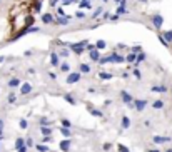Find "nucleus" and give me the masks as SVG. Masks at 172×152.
I'll use <instances>...</instances> for the list:
<instances>
[{
    "label": "nucleus",
    "instance_id": "1",
    "mask_svg": "<svg viewBox=\"0 0 172 152\" xmlns=\"http://www.w3.org/2000/svg\"><path fill=\"white\" fill-rule=\"evenodd\" d=\"M120 99H122V102L125 105H129V109H134V105H132V102H134V97H132L130 94H129L127 90H122L120 92Z\"/></svg>",
    "mask_w": 172,
    "mask_h": 152
},
{
    "label": "nucleus",
    "instance_id": "2",
    "mask_svg": "<svg viewBox=\"0 0 172 152\" xmlns=\"http://www.w3.org/2000/svg\"><path fill=\"white\" fill-rule=\"evenodd\" d=\"M132 105H134V109L137 112H142V110H145V107H147V100H145V99H134Z\"/></svg>",
    "mask_w": 172,
    "mask_h": 152
},
{
    "label": "nucleus",
    "instance_id": "3",
    "mask_svg": "<svg viewBox=\"0 0 172 152\" xmlns=\"http://www.w3.org/2000/svg\"><path fill=\"white\" fill-rule=\"evenodd\" d=\"M80 79H82L80 72H69V75H67V84H77V82H80Z\"/></svg>",
    "mask_w": 172,
    "mask_h": 152
},
{
    "label": "nucleus",
    "instance_id": "4",
    "mask_svg": "<svg viewBox=\"0 0 172 152\" xmlns=\"http://www.w3.org/2000/svg\"><path fill=\"white\" fill-rule=\"evenodd\" d=\"M32 90H34L32 84H28V82H22V84H20V95H28Z\"/></svg>",
    "mask_w": 172,
    "mask_h": 152
},
{
    "label": "nucleus",
    "instance_id": "5",
    "mask_svg": "<svg viewBox=\"0 0 172 152\" xmlns=\"http://www.w3.org/2000/svg\"><path fill=\"white\" fill-rule=\"evenodd\" d=\"M154 144H166V142H172V137L170 136H154L152 137Z\"/></svg>",
    "mask_w": 172,
    "mask_h": 152
},
{
    "label": "nucleus",
    "instance_id": "6",
    "mask_svg": "<svg viewBox=\"0 0 172 152\" xmlns=\"http://www.w3.org/2000/svg\"><path fill=\"white\" fill-rule=\"evenodd\" d=\"M152 24H154V27H156V29H160V27H162V24H164L162 15H159V13L152 15Z\"/></svg>",
    "mask_w": 172,
    "mask_h": 152
},
{
    "label": "nucleus",
    "instance_id": "7",
    "mask_svg": "<svg viewBox=\"0 0 172 152\" xmlns=\"http://www.w3.org/2000/svg\"><path fill=\"white\" fill-rule=\"evenodd\" d=\"M20 84H22V80H20L19 77H12V79L7 82V85H9L10 89H15V87H20Z\"/></svg>",
    "mask_w": 172,
    "mask_h": 152
},
{
    "label": "nucleus",
    "instance_id": "8",
    "mask_svg": "<svg viewBox=\"0 0 172 152\" xmlns=\"http://www.w3.org/2000/svg\"><path fill=\"white\" fill-rule=\"evenodd\" d=\"M110 62L122 63V62H125V57H122V55H120V54H117V52H114V54H110Z\"/></svg>",
    "mask_w": 172,
    "mask_h": 152
},
{
    "label": "nucleus",
    "instance_id": "9",
    "mask_svg": "<svg viewBox=\"0 0 172 152\" xmlns=\"http://www.w3.org/2000/svg\"><path fill=\"white\" fill-rule=\"evenodd\" d=\"M70 146H72V140H70V139L62 140V142H60V150H62V152H69L70 150Z\"/></svg>",
    "mask_w": 172,
    "mask_h": 152
},
{
    "label": "nucleus",
    "instance_id": "10",
    "mask_svg": "<svg viewBox=\"0 0 172 152\" xmlns=\"http://www.w3.org/2000/svg\"><path fill=\"white\" fill-rule=\"evenodd\" d=\"M53 22L60 24V25H67V24L70 22V17L69 15H67V17H57V19H53Z\"/></svg>",
    "mask_w": 172,
    "mask_h": 152
},
{
    "label": "nucleus",
    "instance_id": "11",
    "mask_svg": "<svg viewBox=\"0 0 172 152\" xmlns=\"http://www.w3.org/2000/svg\"><path fill=\"white\" fill-rule=\"evenodd\" d=\"M62 99H64L65 102H69L70 105H77V100H75V99L72 97V94H64V95H62Z\"/></svg>",
    "mask_w": 172,
    "mask_h": 152
},
{
    "label": "nucleus",
    "instance_id": "12",
    "mask_svg": "<svg viewBox=\"0 0 172 152\" xmlns=\"http://www.w3.org/2000/svg\"><path fill=\"white\" fill-rule=\"evenodd\" d=\"M59 55H57V52H52L50 54V63H52L53 67H59Z\"/></svg>",
    "mask_w": 172,
    "mask_h": 152
},
{
    "label": "nucleus",
    "instance_id": "13",
    "mask_svg": "<svg viewBox=\"0 0 172 152\" xmlns=\"http://www.w3.org/2000/svg\"><path fill=\"white\" fill-rule=\"evenodd\" d=\"M53 19H55V17H53L52 13H49V12L42 15V22H44V24H52V22H53Z\"/></svg>",
    "mask_w": 172,
    "mask_h": 152
},
{
    "label": "nucleus",
    "instance_id": "14",
    "mask_svg": "<svg viewBox=\"0 0 172 152\" xmlns=\"http://www.w3.org/2000/svg\"><path fill=\"white\" fill-rule=\"evenodd\" d=\"M89 55H90V60H94V62H99V59H100V54H99V50H97V49H94V50H90V52H89Z\"/></svg>",
    "mask_w": 172,
    "mask_h": 152
},
{
    "label": "nucleus",
    "instance_id": "15",
    "mask_svg": "<svg viewBox=\"0 0 172 152\" xmlns=\"http://www.w3.org/2000/svg\"><path fill=\"white\" fill-rule=\"evenodd\" d=\"M22 147H25V139L24 137H17L15 139V150L22 149Z\"/></svg>",
    "mask_w": 172,
    "mask_h": 152
},
{
    "label": "nucleus",
    "instance_id": "16",
    "mask_svg": "<svg viewBox=\"0 0 172 152\" xmlns=\"http://www.w3.org/2000/svg\"><path fill=\"white\" fill-rule=\"evenodd\" d=\"M57 55H59V57H62V59H67L70 55V50H69V49H65V47H62L59 52H57Z\"/></svg>",
    "mask_w": 172,
    "mask_h": 152
},
{
    "label": "nucleus",
    "instance_id": "17",
    "mask_svg": "<svg viewBox=\"0 0 172 152\" xmlns=\"http://www.w3.org/2000/svg\"><path fill=\"white\" fill-rule=\"evenodd\" d=\"M135 57H137V54H134V52H129L127 55H125V62L130 65V63H134L135 62Z\"/></svg>",
    "mask_w": 172,
    "mask_h": 152
},
{
    "label": "nucleus",
    "instance_id": "18",
    "mask_svg": "<svg viewBox=\"0 0 172 152\" xmlns=\"http://www.w3.org/2000/svg\"><path fill=\"white\" fill-rule=\"evenodd\" d=\"M94 117H99V119H104V112L102 110H97V109H87Z\"/></svg>",
    "mask_w": 172,
    "mask_h": 152
},
{
    "label": "nucleus",
    "instance_id": "19",
    "mask_svg": "<svg viewBox=\"0 0 172 152\" xmlns=\"http://www.w3.org/2000/svg\"><path fill=\"white\" fill-rule=\"evenodd\" d=\"M60 134H62L65 139H70V137H72V132H70V129H67V127H60Z\"/></svg>",
    "mask_w": 172,
    "mask_h": 152
},
{
    "label": "nucleus",
    "instance_id": "20",
    "mask_svg": "<svg viewBox=\"0 0 172 152\" xmlns=\"http://www.w3.org/2000/svg\"><path fill=\"white\" fill-rule=\"evenodd\" d=\"M35 150L37 152H49V146H45V144H35Z\"/></svg>",
    "mask_w": 172,
    "mask_h": 152
},
{
    "label": "nucleus",
    "instance_id": "21",
    "mask_svg": "<svg viewBox=\"0 0 172 152\" xmlns=\"http://www.w3.org/2000/svg\"><path fill=\"white\" fill-rule=\"evenodd\" d=\"M40 132L44 137H52V129L50 127H40Z\"/></svg>",
    "mask_w": 172,
    "mask_h": 152
},
{
    "label": "nucleus",
    "instance_id": "22",
    "mask_svg": "<svg viewBox=\"0 0 172 152\" xmlns=\"http://www.w3.org/2000/svg\"><path fill=\"white\" fill-rule=\"evenodd\" d=\"M130 125H132V121L127 117V115H124L122 117V129H129Z\"/></svg>",
    "mask_w": 172,
    "mask_h": 152
},
{
    "label": "nucleus",
    "instance_id": "23",
    "mask_svg": "<svg viewBox=\"0 0 172 152\" xmlns=\"http://www.w3.org/2000/svg\"><path fill=\"white\" fill-rule=\"evenodd\" d=\"M80 74H90V65L89 63H80Z\"/></svg>",
    "mask_w": 172,
    "mask_h": 152
},
{
    "label": "nucleus",
    "instance_id": "24",
    "mask_svg": "<svg viewBox=\"0 0 172 152\" xmlns=\"http://www.w3.org/2000/svg\"><path fill=\"white\" fill-rule=\"evenodd\" d=\"M59 70H60V72L69 74V72H70V65H69L67 62H64V63H60V65H59Z\"/></svg>",
    "mask_w": 172,
    "mask_h": 152
},
{
    "label": "nucleus",
    "instance_id": "25",
    "mask_svg": "<svg viewBox=\"0 0 172 152\" xmlns=\"http://www.w3.org/2000/svg\"><path fill=\"white\" fill-rule=\"evenodd\" d=\"M145 59H147V55H145L144 52H139L137 57H135V62H134V63H141V62H144Z\"/></svg>",
    "mask_w": 172,
    "mask_h": 152
},
{
    "label": "nucleus",
    "instance_id": "26",
    "mask_svg": "<svg viewBox=\"0 0 172 152\" xmlns=\"http://www.w3.org/2000/svg\"><path fill=\"white\" fill-rule=\"evenodd\" d=\"M7 102H9V104H15V102H17V94L10 92V94L7 95Z\"/></svg>",
    "mask_w": 172,
    "mask_h": 152
},
{
    "label": "nucleus",
    "instance_id": "27",
    "mask_svg": "<svg viewBox=\"0 0 172 152\" xmlns=\"http://www.w3.org/2000/svg\"><path fill=\"white\" fill-rule=\"evenodd\" d=\"M162 37L166 38L167 44H169V42H172V30H166V32H162Z\"/></svg>",
    "mask_w": 172,
    "mask_h": 152
},
{
    "label": "nucleus",
    "instance_id": "28",
    "mask_svg": "<svg viewBox=\"0 0 172 152\" xmlns=\"http://www.w3.org/2000/svg\"><path fill=\"white\" fill-rule=\"evenodd\" d=\"M152 107L156 109V110H160V109H164V102L162 100H154L152 102Z\"/></svg>",
    "mask_w": 172,
    "mask_h": 152
},
{
    "label": "nucleus",
    "instance_id": "29",
    "mask_svg": "<svg viewBox=\"0 0 172 152\" xmlns=\"http://www.w3.org/2000/svg\"><path fill=\"white\" fill-rule=\"evenodd\" d=\"M152 92H167V87L166 85H152Z\"/></svg>",
    "mask_w": 172,
    "mask_h": 152
},
{
    "label": "nucleus",
    "instance_id": "30",
    "mask_svg": "<svg viewBox=\"0 0 172 152\" xmlns=\"http://www.w3.org/2000/svg\"><path fill=\"white\" fill-rule=\"evenodd\" d=\"M99 77H100L102 80H110L114 75H112V74H109V72H100V74H99Z\"/></svg>",
    "mask_w": 172,
    "mask_h": 152
},
{
    "label": "nucleus",
    "instance_id": "31",
    "mask_svg": "<svg viewBox=\"0 0 172 152\" xmlns=\"http://www.w3.org/2000/svg\"><path fill=\"white\" fill-rule=\"evenodd\" d=\"M32 7H34V10L38 13V12H40V9H42V2H40V0H35V2L32 3Z\"/></svg>",
    "mask_w": 172,
    "mask_h": 152
},
{
    "label": "nucleus",
    "instance_id": "32",
    "mask_svg": "<svg viewBox=\"0 0 172 152\" xmlns=\"http://www.w3.org/2000/svg\"><path fill=\"white\" fill-rule=\"evenodd\" d=\"M105 47H107V44L104 40H97V44H95V49H97V50H104Z\"/></svg>",
    "mask_w": 172,
    "mask_h": 152
},
{
    "label": "nucleus",
    "instance_id": "33",
    "mask_svg": "<svg viewBox=\"0 0 172 152\" xmlns=\"http://www.w3.org/2000/svg\"><path fill=\"white\" fill-rule=\"evenodd\" d=\"M19 127H20L22 130H25V129H27V127H28V122H27V119H20V121H19Z\"/></svg>",
    "mask_w": 172,
    "mask_h": 152
},
{
    "label": "nucleus",
    "instance_id": "34",
    "mask_svg": "<svg viewBox=\"0 0 172 152\" xmlns=\"http://www.w3.org/2000/svg\"><path fill=\"white\" fill-rule=\"evenodd\" d=\"M60 122H62V125H60V127H67V129H70V127H72V122H70L69 119H62Z\"/></svg>",
    "mask_w": 172,
    "mask_h": 152
},
{
    "label": "nucleus",
    "instance_id": "35",
    "mask_svg": "<svg viewBox=\"0 0 172 152\" xmlns=\"http://www.w3.org/2000/svg\"><path fill=\"white\" fill-rule=\"evenodd\" d=\"M34 22H35V19L32 15H28L27 20H25V27H32V24H34Z\"/></svg>",
    "mask_w": 172,
    "mask_h": 152
},
{
    "label": "nucleus",
    "instance_id": "36",
    "mask_svg": "<svg viewBox=\"0 0 172 152\" xmlns=\"http://www.w3.org/2000/svg\"><path fill=\"white\" fill-rule=\"evenodd\" d=\"M90 2H92V0H82L80 7H82V9H90Z\"/></svg>",
    "mask_w": 172,
    "mask_h": 152
},
{
    "label": "nucleus",
    "instance_id": "37",
    "mask_svg": "<svg viewBox=\"0 0 172 152\" xmlns=\"http://www.w3.org/2000/svg\"><path fill=\"white\" fill-rule=\"evenodd\" d=\"M99 15H102V7H99V9L95 10L94 13H92V15H90V19H97Z\"/></svg>",
    "mask_w": 172,
    "mask_h": 152
},
{
    "label": "nucleus",
    "instance_id": "38",
    "mask_svg": "<svg viewBox=\"0 0 172 152\" xmlns=\"http://www.w3.org/2000/svg\"><path fill=\"white\" fill-rule=\"evenodd\" d=\"M50 124H52V122H50L49 119H45V117L40 119V127H47V125H50Z\"/></svg>",
    "mask_w": 172,
    "mask_h": 152
},
{
    "label": "nucleus",
    "instance_id": "39",
    "mask_svg": "<svg viewBox=\"0 0 172 152\" xmlns=\"http://www.w3.org/2000/svg\"><path fill=\"white\" fill-rule=\"evenodd\" d=\"M109 62H110V55H107V57L99 59V63H100V65H104V63H109Z\"/></svg>",
    "mask_w": 172,
    "mask_h": 152
},
{
    "label": "nucleus",
    "instance_id": "40",
    "mask_svg": "<svg viewBox=\"0 0 172 152\" xmlns=\"http://www.w3.org/2000/svg\"><path fill=\"white\" fill-rule=\"evenodd\" d=\"M132 74H134L135 79H142V74H141V70H139V69H134V70H132Z\"/></svg>",
    "mask_w": 172,
    "mask_h": 152
},
{
    "label": "nucleus",
    "instance_id": "41",
    "mask_svg": "<svg viewBox=\"0 0 172 152\" xmlns=\"http://www.w3.org/2000/svg\"><path fill=\"white\" fill-rule=\"evenodd\" d=\"M85 17H87V15H85L84 12H77V13H75V19H77V20H84Z\"/></svg>",
    "mask_w": 172,
    "mask_h": 152
},
{
    "label": "nucleus",
    "instance_id": "42",
    "mask_svg": "<svg viewBox=\"0 0 172 152\" xmlns=\"http://www.w3.org/2000/svg\"><path fill=\"white\" fill-rule=\"evenodd\" d=\"M110 149H112V144H110V142H105V144L102 146V150H105V152H109Z\"/></svg>",
    "mask_w": 172,
    "mask_h": 152
},
{
    "label": "nucleus",
    "instance_id": "43",
    "mask_svg": "<svg viewBox=\"0 0 172 152\" xmlns=\"http://www.w3.org/2000/svg\"><path fill=\"white\" fill-rule=\"evenodd\" d=\"M25 146L27 147H34V140H32L30 137H27V139H25Z\"/></svg>",
    "mask_w": 172,
    "mask_h": 152
},
{
    "label": "nucleus",
    "instance_id": "44",
    "mask_svg": "<svg viewBox=\"0 0 172 152\" xmlns=\"http://www.w3.org/2000/svg\"><path fill=\"white\" fill-rule=\"evenodd\" d=\"M117 149H119V152H130L125 146H122V144H119V146H117Z\"/></svg>",
    "mask_w": 172,
    "mask_h": 152
},
{
    "label": "nucleus",
    "instance_id": "45",
    "mask_svg": "<svg viewBox=\"0 0 172 152\" xmlns=\"http://www.w3.org/2000/svg\"><path fill=\"white\" fill-rule=\"evenodd\" d=\"M115 13H117V15H120V13H129V12H127V10H125V7H119Z\"/></svg>",
    "mask_w": 172,
    "mask_h": 152
},
{
    "label": "nucleus",
    "instance_id": "46",
    "mask_svg": "<svg viewBox=\"0 0 172 152\" xmlns=\"http://www.w3.org/2000/svg\"><path fill=\"white\" fill-rule=\"evenodd\" d=\"M159 40L162 42V45H164V47H169V44H167V42H166V38L162 37V34H159Z\"/></svg>",
    "mask_w": 172,
    "mask_h": 152
},
{
    "label": "nucleus",
    "instance_id": "47",
    "mask_svg": "<svg viewBox=\"0 0 172 152\" xmlns=\"http://www.w3.org/2000/svg\"><path fill=\"white\" fill-rule=\"evenodd\" d=\"M130 52H134V54H139V52H141V47H139V45H135V47L130 49Z\"/></svg>",
    "mask_w": 172,
    "mask_h": 152
},
{
    "label": "nucleus",
    "instance_id": "48",
    "mask_svg": "<svg viewBox=\"0 0 172 152\" xmlns=\"http://www.w3.org/2000/svg\"><path fill=\"white\" fill-rule=\"evenodd\" d=\"M0 136H3V121L0 119Z\"/></svg>",
    "mask_w": 172,
    "mask_h": 152
},
{
    "label": "nucleus",
    "instance_id": "49",
    "mask_svg": "<svg viewBox=\"0 0 172 152\" xmlns=\"http://www.w3.org/2000/svg\"><path fill=\"white\" fill-rule=\"evenodd\" d=\"M109 17H110V13H109V12H104V13H102V19H104V20H107Z\"/></svg>",
    "mask_w": 172,
    "mask_h": 152
},
{
    "label": "nucleus",
    "instance_id": "50",
    "mask_svg": "<svg viewBox=\"0 0 172 152\" xmlns=\"http://www.w3.org/2000/svg\"><path fill=\"white\" fill-rule=\"evenodd\" d=\"M50 140H52V137H44V139H42V142L47 144V142H50Z\"/></svg>",
    "mask_w": 172,
    "mask_h": 152
},
{
    "label": "nucleus",
    "instance_id": "51",
    "mask_svg": "<svg viewBox=\"0 0 172 152\" xmlns=\"http://www.w3.org/2000/svg\"><path fill=\"white\" fill-rule=\"evenodd\" d=\"M144 127H150V121L147 119V121H144Z\"/></svg>",
    "mask_w": 172,
    "mask_h": 152
},
{
    "label": "nucleus",
    "instance_id": "52",
    "mask_svg": "<svg viewBox=\"0 0 172 152\" xmlns=\"http://www.w3.org/2000/svg\"><path fill=\"white\" fill-rule=\"evenodd\" d=\"M30 54H32L30 50H25V52H24V55H25V57H30Z\"/></svg>",
    "mask_w": 172,
    "mask_h": 152
},
{
    "label": "nucleus",
    "instance_id": "53",
    "mask_svg": "<svg viewBox=\"0 0 172 152\" xmlns=\"http://www.w3.org/2000/svg\"><path fill=\"white\" fill-rule=\"evenodd\" d=\"M27 149H28V147H27V146H25V147H22V149H19V150H17V152H27Z\"/></svg>",
    "mask_w": 172,
    "mask_h": 152
},
{
    "label": "nucleus",
    "instance_id": "54",
    "mask_svg": "<svg viewBox=\"0 0 172 152\" xmlns=\"http://www.w3.org/2000/svg\"><path fill=\"white\" fill-rule=\"evenodd\" d=\"M145 152H160V150H157V149H156V150H154V149H147Z\"/></svg>",
    "mask_w": 172,
    "mask_h": 152
},
{
    "label": "nucleus",
    "instance_id": "55",
    "mask_svg": "<svg viewBox=\"0 0 172 152\" xmlns=\"http://www.w3.org/2000/svg\"><path fill=\"white\" fill-rule=\"evenodd\" d=\"M2 139H3V136H0V150H2Z\"/></svg>",
    "mask_w": 172,
    "mask_h": 152
},
{
    "label": "nucleus",
    "instance_id": "56",
    "mask_svg": "<svg viewBox=\"0 0 172 152\" xmlns=\"http://www.w3.org/2000/svg\"><path fill=\"white\" fill-rule=\"evenodd\" d=\"M3 60H5V57H0V63H2Z\"/></svg>",
    "mask_w": 172,
    "mask_h": 152
},
{
    "label": "nucleus",
    "instance_id": "57",
    "mask_svg": "<svg viewBox=\"0 0 172 152\" xmlns=\"http://www.w3.org/2000/svg\"><path fill=\"white\" fill-rule=\"evenodd\" d=\"M139 2H142V3H147V0H139Z\"/></svg>",
    "mask_w": 172,
    "mask_h": 152
},
{
    "label": "nucleus",
    "instance_id": "58",
    "mask_svg": "<svg viewBox=\"0 0 172 152\" xmlns=\"http://www.w3.org/2000/svg\"><path fill=\"white\" fill-rule=\"evenodd\" d=\"M114 2H115V3H119V2H120V0H114Z\"/></svg>",
    "mask_w": 172,
    "mask_h": 152
},
{
    "label": "nucleus",
    "instance_id": "59",
    "mask_svg": "<svg viewBox=\"0 0 172 152\" xmlns=\"http://www.w3.org/2000/svg\"><path fill=\"white\" fill-rule=\"evenodd\" d=\"M166 152H172V149H167V150H166Z\"/></svg>",
    "mask_w": 172,
    "mask_h": 152
},
{
    "label": "nucleus",
    "instance_id": "60",
    "mask_svg": "<svg viewBox=\"0 0 172 152\" xmlns=\"http://www.w3.org/2000/svg\"><path fill=\"white\" fill-rule=\"evenodd\" d=\"M102 2H109V0H102Z\"/></svg>",
    "mask_w": 172,
    "mask_h": 152
},
{
    "label": "nucleus",
    "instance_id": "61",
    "mask_svg": "<svg viewBox=\"0 0 172 152\" xmlns=\"http://www.w3.org/2000/svg\"><path fill=\"white\" fill-rule=\"evenodd\" d=\"M0 3H2V0H0Z\"/></svg>",
    "mask_w": 172,
    "mask_h": 152
},
{
    "label": "nucleus",
    "instance_id": "62",
    "mask_svg": "<svg viewBox=\"0 0 172 152\" xmlns=\"http://www.w3.org/2000/svg\"><path fill=\"white\" fill-rule=\"evenodd\" d=\"M170 90H172V89H170Z\"/></svg>",
    "mask_w": 172,
    "mask_h": 152
}]
</instances>
